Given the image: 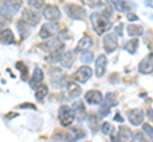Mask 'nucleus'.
Here are the masks:
<instances>
[{
  "label": "nucleus",
  "instance_id": "nucleus-22",
  "mask_svg": "<svg viewBox=\"0 0 153 142\" xmlns=\"http://www.w3.org/2000/svg\"><path fill=\"white\" fill-rule=\"evenodd\" d=\"M116 138H117L119 141H128V140H130V138H131L130 130H129L128 127H125V126H121L120 128H119Z\"/></svg>",
  "mask_w": 153,
  "mask_h": 142
},
{
  "label": "nucleus",
  "instance_id": "nucleus-21",
  "mask_svg": "<svg viewBox=\"0 0 153 142\" xmlns=\"http://www.w3.org/2000/svg\"><path fill=\"white\" fill-rule=\"evenodd\" d=\"M4 3H5V7L12 14L17 13L22 7V0H4Z\"/></svg>",
  "mask_w": 153,
  "mask_h": 142
},
{
  "label": "nucleus",
  "instance_id": "nucleus-2",
  "mask_svg": "<svg viewBox=\"0 0 153 142\" xmlns=\"http://www.w3.org/2000/svg\"><path fill=\"white\" fill-rule=\"evenodd\" d=\"M57 117H59V121L61 123V126H64V127H69L75 119L73 109H71L70 107H68V105H61L59 108Z\"/></svg>",
  "mask_w": 153,
  "mask_h": 142
},
{
  "label": "nucleus",
  "instance_id": "nucleus-8",
  "mask_svg": "<svg viewBox=\"0 0 153 142\" xmlns=\"http://www.w3.org/2000/svg\"><path fill=\"white\" fill-rule=\"evenodd\" d=\"M71 109H73V112H74V117L76 118V121L83 122V121L87 119V111H85V108H84L83 102H80V100L74 102Z\"/></svg>",
  "mask_w": 153,
  "mask_h": 142
},
{
  "label": "nucleus",
  "instance_id": "nucleus-17",
  "mask_svg": "<svg viewBox=\"0 0 153 142\" xmlns=\"http://www.w3.org/2000/svg\"><path fill=\"white\" fill-rule=\"evenodd\" d=\"M42 48H45V51H55L57 48H64V43L63 42H60L59 40H47L45 43L41 45Z\"/></svg>",
  "mask_w": 153,
  "mask_h": 142
},
{
  "label": "nucleus",
  "instance_id": "nucleus-9",
  "mask_svg": "<svg viewBox=\"0 0 153 142\" xmlns=\"http://www.w3.org/2000/svg\"><path fill=\"white\" fill-rule=\"evenodd\" d=\"M57 32H59V27H57L55 23H47V24H44L41 27L40 37L44 40H47V38H50V37L55 36Z\"/></svg>",
  "mask_w": 153,
  "mask_h": 142
},
{
  "label": "nucleus",
  "instance_id": "nucleus-13",
  "mask_svg": "<svg viewBox=\"0 0 153 142\" xmlns=\"http://www.w3.org/2000/svg\"><path fill=\"white\" fill-rule=\"evenodd\" d=\"M84 99L91 105H98V104H101V102H102V94L98 90H89L85 93Z\"/></svg>",
  "mask_w": 153,
  "mask_h": 142
},
{
  "label": "nucleus",
  "instance_id": "nucleus-26",
  "mask_svg": "<svg viewBox=\"0 0 153 142\" xmlns=\"http://www.w3.org/2000/svg\"><path fill=\"white\" fill-rule=\"evenodd\" d=\"M111 3H112L114 8L116 9L117 12H120V13L126 12L128 9H129V5H128L125 1H124V0H111Z\"/></svg>",
  "mask_w": 153,
  "mask_h": 142
},
{
  "label": "nucleus",
  "instance_id": "nucleus-4",
  "mask_svg": "<svg viewBox=\"0 0 153 142\" xmlns=\"http://www.w3.org/2000/svg\"><path fill=\"white\" fill-rule=\"evenodd\" d=\"M65 13L68 14V17H70L71 19H79V20H82L85 17V14H87L82 7L75 5V4H66Z\"/></svg>",
  "mask_w": 153,
  "mask_h": 142
},
{
  "label": "nucleus",
  "instance_id": "nucleus-20",
  "mask_svg": "<svg viewBox=\"0 0 153 142\" xmlns=\"http://www.w3.org/2000/svg\"><path fill=\"white\" fill-rule=\"evenodd\" d=\"M92 45H93V42H92V38H91L89 36H87V37H83V38L78 42V46H76V50H75V52H78V51H85V50H89L91 47H92Z\"/></svg>",
  "mask_w": 153,
  "mask_h": 142
},
{
  "label": "nucleus",
  "instance_id": "nucleus-36",
  "mask_svg": "<svg viewBox=\"0 0 153 142\" xmlns=\"http://www.w3.org/2000/svg\"><path fill=\"white\" fill-rule=\"evenodd\" d=\"M123 27H124L123 23H119V29L116 28V34H117V36H123V29H121Z\"/></svg>",
  "mask_w": 153,
  "mask_h": 142
},
{
  "label": "nucleus",
  "instance_id": "nucleus-11",
  "mask_svg": "<svg viewBox=\"0 0 153 142\" xmlns=\"http://www.w3.org/2000/svg\"><path fill=\"white\" fill-rule=\"evenodd\" d=\"M91 76H92V69H91L89 66H82V67H79V70L74 74V79L79 83L88 81Z\"/></svg>",
  "mask_w": 153,
  "mask_h": 142
},
{
  "label": "nucleus",
  "instance_id": "nucleus-14",
  "mask_svg": "<svg viewBox=\"0 0 153 142\" xmlns=\"http://www.w3.org/2000/svg\"><path fill=\"white\" fill-rule=\"evenodd\" d=\"M106 66H107V59L105 55H100L96 61V76L97 78H102L106 71Z\"/></svg>",
  "mask_w": 153,
  "mask_h": 142
},
{
  "label": "nucleus",
  "instance_id": "nucleus-19",
  "mask_svg": "<svg viewBox=\"0 0 153 142\" xmlns=\"http://www.w3.org/2000/svg\"><path fill=\"white\" fill-rule=\"evenodd\" d=\"M0 42L4 45H10L14 42V34L10 29H3L0 31Z\"/></svg>",
  "mask_w": 153,
  "mask_h": 142
},
{
  "label": "nucleus",
  "instance_id": "nucleus-30",
  "mask_svg": "<svg viewBox=\"0 0 153 142\" xmlns=\"http://www.w3.org/2000/svg\"><path fill=\"white\" fill-rule=\"evenodd\" d=\"M71 137H73V140H80V138H84L85 137V132L82 130V128H71Z\"/></svg>",
  "mask_w": 153,
  "mask_h": 142
},
{
  "label": "nucleus",
  "instance_id": "nucleus-35",
  "mask_svg": "<svg viewBox=\"0 0 153 142\" xmlns=\"http://www.w3.org/2000/svg\"><path fill=\"white\" fill-rule=\"evenodd\" d=\"M128 19L130 22H134V20H138L139 18H138V15H135V14H133V13H128Z\"/></svg>",
  "mask_w": 153,
  "mask_h": 142
},
{
  "label": "nucleus",
  "instance_id": "nucleus-10",
  "mask_svg": "<svg viewBox=\"0 0 153 142\" xmlns=\"http://www.w3.org/2000/svg\"><path fill=\"white\" fill-rule=\"evenodd\" d=\"M138 70H139L140 74H151L153 71V53L147 55L144 59H143L139 66H138Z\"/></svg>",
  "mask_w": 153,
  "mask_h": 142
},
{
  "label": "nucleus",
  "instance_id": "nucleus-15",
  "mask_svg": "<svg viewBox=\"0 0 153 142\" xmlns=\"http://www.w3.org/2000/svg\"><path fill=\"white\" fill-rule=\"evenodd\" d=\"M42 80H44V72H42V70L40 67H37V69H35V71H33V74H32V78L30 80V86L36 89L38 85L42 83Z\"/></svg>",
  "mask_w": 153,
  "mask_h": 142
},
{
  "label": "nucleus",
  "instance_id": "nucleus-18",
  "mask_svg": "<svg viewBox=\"0 0 153 142\" xmlns=\"http://www.w3.org/2000/svg\"><path fill=\"white\" fill-rule=\"evenodd\" d=\"M66 93H68V97L70 99H76L82 94V89L79 85H76V83H69L68 88H66Z\"/></svg>",
  "mask_w": 153,
  "mask_h": 142
},
{
  "label": "nucleus",
  "instance_id": "nucleus-31",
  "mask_svg": "<svg viewBox=\"0 0 153 142\" xmlns=\"http://www.w3.org/2000/svg\"><path fill=\"white\" fill-rule=\"evenodd\" d=\"M80 60H82L83 62H88V64L92 62V61H93V53L91 51L85 50L83 53H82V56H80Z\"/></svg>",
  "mask_w": 153,
  "mask_h": 142
},
{
  "label": "nucleus",
  "instance_id": "nucleus-39",
  "mask_svg": "<svg viewBox=\"0 0 153 142\" xmlns=\"http://www.w3.org/2000/svg\"><path fill=\"white\" fill-rule=\"evenodd\" d=\"M115 121H116V122H123L121 116L120 114H116V116H115Z\"/></svg>",
  "mask_w": 153,
  "mask_h": 142
},
{
  "label": "nucleus",
  "instance_id": "nucleus-27",
  "mask_svg": "<svg viewBox=\"0 0 153 142\" xmlns=\"http://www.w3.org/2000/svg\"><path fill=\"white\" fill-rule=\"evenodd\" d=\"M88 126L92 132H96L98 130V117L96 114H91L88 117Z\"/></svg>",
  "mask_w": 153,
  "mask_h": 142
},
{
  "label": "nucleus",
  "instance_id": "nucleus-29",
  "mask_svg": "<svg viewBox=\"0 0 153 142\" xmlns=\"http://www.w3.org/2000/svg\"><path fill=\"white\" fill-rule=\"evenodd\" d=\"M27 3L35 10H38V9H42L45 7V0H27Z\"/></svg>",
  "mask_w": 153,
  "mask_h": 142
},
{
  "label": "nucleus",
  "instance_id": "nucleus-28",
  "mask_svg": "<svg viewBox=\"0 0 153 142\" xmlns=\"http://www.w3.org/2000/svg\"><path fill=\"white\" fill-rule=\"evenodd\" d=\"M114 127L111 123H108V122H105L103 124H102V133L103 135H106V136H111V138L115 140V137H114Z\"/></svg>",
  "mask_w": 153,
  "mask_h": 142
},
{
  "label": "nucleus",
  "instance_id": "nucleus-24",
  "mask_svg": "<svg viewBox=\"0 0 153 142\" xmlns=\"http://www.w3.org/2000/svg\"><path fill=\"white\" fill-rule=\"evenodd\" d=\"M138 46H139V40H138V38H133V40H129L126 42L125 46H124V48H125V51H128L129 53L134 55L137 52Z\"/></svg>",
  "mask_w": 153,
  "mask_h": 142
},
{
  "label": "nucleus",
  "instance_id": "nucleus-3",
  "mask_svg": "<svg viewBox=\"0 0 153 142\" xmlns=\"http://www.w3.org/2000/svg\"><path fill=\"white\" fill-rule=\"evenodd\" d=\"M117 104V100H116V95L114 93H107L106 97H105V100L102 99L101 102V108H100V114L102 117H106L108 113H110V109L112 107H115Z\"/></svg>",
  "mask_w": 153,
  "mask_h": 142
},
{
  "label": "nucleus",
  "instance_id": "nucleus-6",
  "mask_svg": "<svg viewBox=\"0 0 153 142\" xmlns=\"http://www.w3.org/2000/svg\"><path fill=\"white\" fill-rule=\"evenodd\" d=\"M42 14H44V17L50 22L59 20L61 18L60 10L55 5H45L44 8H42Z\"/></svg>",
  "mask_w": 153,
  "mask_h": 142
},
{
  "label": "nucleus",
  "instance_id": "nucleus-7",
  "mask_svg": "<svg viewBox=\"0 0 153 142\" xmlns=\"http://www.w3.org/2000/svg\"><path fill=\"white\" fill-rule=\"evenodd\" d=\"M22 19L25 20L28 26L31 27H35L40 23V15L36 13L35 9H25L23 10V14H22Z\"/></svg>",
  "mask_w": 153,
  "mask_h": 142
},
{
  "label": "nucleus",
  "instance_id": "nucleus-25",
  "mask_svg": "<svg viewBox=\"0 0 153 142\" xmlns=\"http://www.w3.org/2000/svg\"><path fill=\"white\" fill-rule=\"evenodd\" d=\"M128 34L131 36V37H138V36H142L143 33H144V29H143V27L140 26H135V24H130L128 26Z\"/></svg>",
  "mask_w": 153,
  "mask_h": 142
},
{
  "label": "nucleus",
  "instance_id": "nucleus-32",
  "mask_svg": "<svg viewBox=\"0 0 153 142\" xmlns=\"http://www.w3.org/2000/svg\"><path fill=\"white\" fill-rule=\"evenodd\" d=\"M82 3L85 4V5L89 7V8H96V7L101 5L103 3V0H82Z\"/></svg>",
  "mask_w": 153,
  "mask_h": 142
},
{
  "label": "nucleus",
  "instance_id": "nucleus-1",
  "mask_svg": "<svg viewBox=\"0 0 153 142\" xmlns=\"http://www.w3.org/2000/svg\"><path fill=\"white\" fill-rule=\"evenodd\" d=\"M91 23H92L94 32L98 36H102L112 27L111 19L105 13H92L91 14Z\"/></svg>",
  "mask_w": 153,
  "mask_h": 142
},
{
  "label": "nucleus",
  "instance_id": "nucleus-5",
  "mask_svg": "<svg viewBox=\"0 0 153 142\" xmlns=\"http://www.w3.org/2000/svg\"><path fill=\"white\" fill-rule=\"evenodd\" d=\"M119 47V40L116 33H108V34L103 38V48L107 53H112V52Z\"/></svg>",
  "mask_w": 153,
  "mask_h": 142
},
{
  "label": "nucleus",
  "instance_id": "nucleus-33",
  "mask_svg": "<svg viewBox=\"0 0 153 142\" xmlns=\"http://www.w3.org/2000/svg\"><path fill=\"white\" fill-rule=\"evenodd\" d=\"M143 131H144V133L149 137L151 140H153V127L151 124H148V123H144L143 124Z\"/></svg>",
  "mask_w": 153,
  "mask_h": 142
},
{
  "label": "nucleus",
  "instance_id": "nucleus-38",
  "mask_svg": "<svg viewBox=\"0 0 153 142\" xmlns=\"http://www.w3.org/2000/svg\"><path fill=\"white\" fill-rule=\"evenodd\" d=\"M21 108H35V105H32V104H22Z\"/></svg>",
  "mask_w": 153,
  "mask_h": 142
},
{
  "label": "nucleus",
  "instance_id": "nucleus-23",
  "mask_svg": "<svg viewBox=\"0 0 153 142\" xmlns=\"http://www.w3.org/2000/svg\"><path fill=\"white\" fill-rule=\"evenodd\" d=\"M47 91H49V88L41 83V84L36 88V93H35L36 99H37L38 102H42V100H44V98L47 95Z\"/></svg>",
  "mask_w": 153,
  "mask_h": 142
},
{
  "label": "nucleus",
  "instance_id": "nucleus-34",
  "mask_svg": "<svg viewBox=\"0 0 153 142\" xmlns=\"http://www.w3.org/2000/svg\"><path fill=\"white\" fill-rule=\"evenodd\" d=\"M131 138H133L134 141H138V140H139V141H144V140H146L142 132H135L134 135H131Z\"/></svg>",
  "mask_w": 153,
  "mask_h": 142
},
{
  "label": "nucleus",
  "instance_id": "nucleus-16",
  "mask_svg": "<svg viewBox=\"0 0 153 142\" xmlns=\"http://www.w3.org/2000/svg\"><path fill=\"white\" fill-rule=\"evenodd\" d=\"M60 64L65 69H70L74 64V56H73V52L71 51H66L64 53H61V57H60Z\"/></svg>",
  "mask_w": 153,
  "mask_h": 142
},
{
  "label": "nucleus",
  "instance_id": "nucleus-37",
  "mask_svg": "<svg viewBox=\"0 0 153 142\" xmlns=\"http://www.w3.org/2000/svg\"><path fill=\"white\" fill-rule=\"evenodd\" d=\"M147 116H148V118H149V119L153 122V109H149L147 112Z\"/></svg>",
  "mask_w": 153,
  "mask_h": 142
},
{
  "label": "nucleus",
  "instance_id": "nucleus-12",
  "mask_svg": "<svg viewBox=\"0 0 153 142\" xmlns=\"http://www.w3.org/2000/svg\"><path fill=\"white\" fill-rule=\"evenodd\" d=\"M128 119L133 126H140L144 121V113L140 109H131L128 112Z\"/></svg>",
  "mask_w": 153,
  "mask_h": 142
}]
</instances>
